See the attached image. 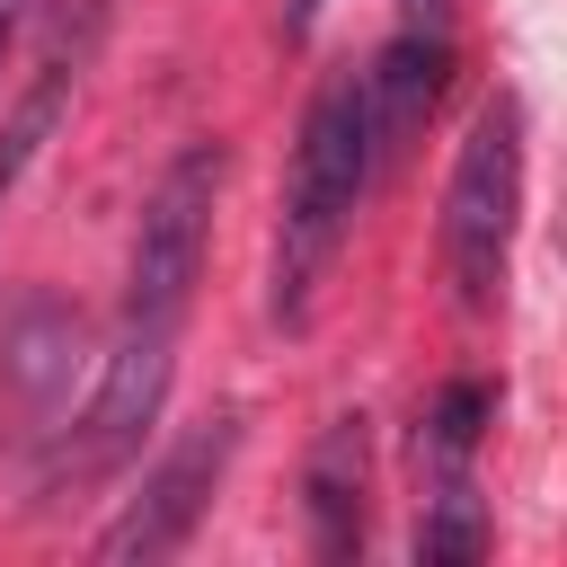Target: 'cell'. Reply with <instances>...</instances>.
Listing matches in <instances>:
<instances>
[{"instance_id":"cell-1","label":"cell","mask_w":567,"mask_h":567,"mask_svg":"<svg viewBox=\"0 0 567 567\" xmlns=\"http://www.w3.org/2000/svg\"><path fill=\"white\" fill-rule=\"evenodd\" d=\"M372 177L381 168H372V124H363V71H337V80L310 89L301 142H292V168H284V221H275V266H266L275 328L310 319V301H319Z\"/></svg>"},{"instance_id":"cell-2","label":"cell","mask_w":567,"mask_h":567,"mask_svg":"<svg viewBox=\"0 0 567 567\" xmlns=\"http://www.w3.org/2000/svg\"><path fill=\"white\" fill-rule=\"evenodd\" d=\"M168 372H177V328H142V319H124L115 354L97 363L89 408L44 443V461H35V496H44V505H71V496L124 478L133 452H142V434H151L159 408H168Z\"/></svg>"},{"instance_id":"cell-7","label":"cell","mask_w":567,"mask_h":567,"mask_svg":"<svg viewBox=\"0 0 567 567\" xmlns=\"http://www.w3.org/2000/svg\"><path fill=\"white\" fill-rule=\"evenodd\" d=\"M80 363H89V319L62 292H27L9 310V328H0V390H9V408L53 425L71 381H80Z\"/></svg>"},{"instance_id":"cell-10","label":"cell","mask_w":567,"mask_h":567,"mask_svg":"<svg viewBox=\"0 0 567 567\" xmlns=\"http://www.w3.org/2000/svg\"><path fill=\"white\" fill-rule=\"evenodd\" d=\"M416 558H425V567H470V558H487V505H478L470 470H443V478H434L425 523H416Z\"/></svg>"},{"instance_id":"cell-13","label":"cell","mask_w":567,"mask_h":567,"mask_svg":"<svg viewBox=\"0 0 567 567\" xmlns=\"http://www.w3.org/2000/svg\"><path fill=\"white\" fill-rule=\"evenodd\" d=\"M319 9H328V0H284V35H292V44H301V35H310V27H319Z\"/></svg>"},{"instance_id":"cell-15","label":"cell","mask_w":567,"mask_h":567,"mask_svg":"<svg viewBox=\"0 0 567 567\" xmlns=\"http://www.w3.org/2000/svg\"><path fill=\"white\" fill-rule=\"evenodd\" d=\"M80 9H89V18H106V0H80Z\"/></svg>"},{"instance_id":"cell-11","label":"cell","mask_w":567,"mask_h":567,"mask_svg":"<svg viewBox=\"0 0 567 567\" xmlns=\"http://www.w3.org/2000/svg\"><path fill=\"white\" fill-rule=\"evenodd\" d=\"M487 416H496V390H487V381H443L434 408H425V434H416V443L434 452V470H470Z\"/></svg>"},{"instance_id":"cell-12","label":"cell","mask_w":567,"mask_h":567,"mask_svg":"<svg viewBox=\"0 0 567 567\" xmlns=\"http://www.w3.org/2000/svg\"><path fill=\"white\" fill-rule=\"evenodd\" d=\"M452 9H461V0H399V27H425V35H452Z\"/></svg>"},{"instance_id":"cell-4","label":"cell","mask_w":567,"mask_h":567,"mask_svg":"<svg viewBox=\"0 0 567 567\" xmlns=\"http://www.w3.org/2000/svg\"><path fill=\"white\" fill-rule=\"evenodd\" d=\"M221 177H230V151L221 142H186L151 177L142 221H133V266H124V319H142V328H177L186 319L195 275H204V248H213Z\"/></svg>"},{"instance_id":"cell-14","label":"cell","mask_w":567,"mask_h":567,"mask_svg":"<svg viewBox=\"0 0 567 567\" xmlns=\"http://www.w3.org/2000/svg\"><path fill=\"white\" fill-rule=\"evenodd\" d=\"M18 27H27V0H0V71H9V44H18Z\"/></svg>"},{"instance_id":"cell-5","label":"cell","mask_w":567,"mask_h":567,"mask_svg":"<svg viewBox=\"0 0 567 567\" xmlns=\"http://www.w3.org/2000/svg\"><path fill=\"white\" fill-rule=\"evenodd\" d=\"M230 452H239V408H213L204 425H186L151 470L142 487L124 496V514L97 532V558L106 567H151V558H177L195 540V523L213 514L221 478H230Z\"/></svg>"},{"instance_id":"cell-6","label":"cell","mask_w":567,"mask_h":567,"mask_svg":"<svg viewBox=\"0 0 567 567\" xmlns=\"http://www.w3.org/2000/svg\"><path fill=\"white\" fill-rule=\"evenodd\" d=\"M452 89V35H425V27H399L372 71H363V124H372V168H399L416 151V133L434 124Z\"/></svg>"},{"instance_id":"cell-9","label":"cell","mask_w":567,"mask_h":567,"mask_svg":"<svg viewBox=\"0 0 567 567\" xmlns=\"http://www.w3.org/2000/svg\"><path fill=\"white\" fill-rule=\"evenodd\" d=\"M89 44H97V27L80 18H62V35H53V53L35 62V80L18 89V106L0 115V204H9V186L27 177V159L44 151V133L62 124V106H71V80H80V62H89Z\"/></svg>"},{"instance_id":"cell-3","label":"cell","mask_w":567,"mask_h":567,"mask_svg":"<svg viewBox=\"0 0 567 567\" xmlns=\"http://www.w3.org/2000/svg\"><path fill=\"white\" fill-rule=\"evenodd\" d=\"M514 221H523V97L496 89L470 115V142H461L452 186H443V266H452L461 310H496L505 301Z\"/></svg>"},{"instance_id":"cell-8","label":"cell","mask_w":567,"mask_h":567,"mask_svg":"<svg viewBox=\"0 0 567 567\" xmlns=\"http://www.w3.org/2000/svg\"><path fill=\"white\" fill-rule=\"evenodd\" d=\"M301 514H310V549L319 558H363L372 532V416L337 408L301 461Z\"/></svg>"}]
</instances>
